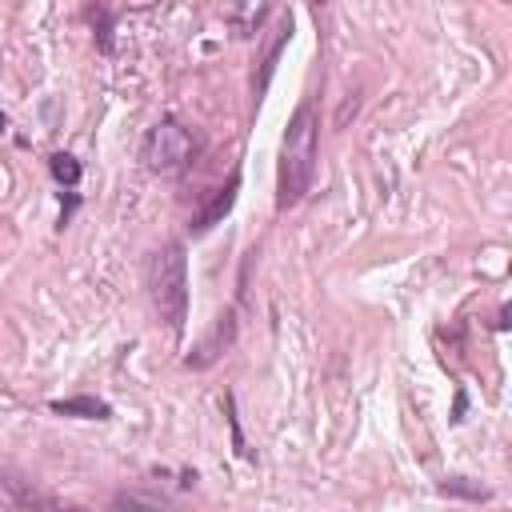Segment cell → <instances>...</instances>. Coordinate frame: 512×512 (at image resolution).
Returning <instances> with one entry per match:
<instances>
[{"instance_id": "obj_1", "label": "cell", "mask_w": 512, "mask_h": 512, "mask_svg": "<svg viewBox=\"0 0 512 512\" xmlns=\"http://www.w3.org/2000/svg\"><path fill=\"white\" fill-rule=\"evenodd\" d=\"M316 144H320V120L312 112V104L304 100L292 120L288 132L280 140V164H276V208H292L304 200V192L312 188L316 176Z\"/></svg>"}, {"instance_id": "obj_2", "label": "cell", "mask_w": 512, "mask_h": 512, "mask_svg": "<svg viewBox=\"0 0 512 512\" xmlns=\"http://www.w3.org/2000/svg\"><path fill=\"white\" fill-rule=\"evenodd\" d=\"M148 296L152 308L160 316V324L180 336L184 320H188V256L180 240H168L160 252H152L148 260Z\"/></svg>"}, {"instance_id": "obj_3", "label": "cell", "mask_w": 512, "mask_h": 512, "mask_svg": "<svg viewBox=\"0 0 512 512\" xmlns=\"http://www.w3.org/2000/svg\"><path fill=\"white\" fill-rule=\"evenodd\" d=\"M196 156V136L176 124V120H160L156 128H148L144 144H140V160L148 172H160V176H176L192 164Z\"/></svg>"}, {"instance_id": "obj_4", "label": "cell", "mask_w": 512, "mask_h": 512, "mask_svg": "<svg viewBox=\"0 0 512 512\" xmlns=\"http://www.w3.org/2000/svg\"><path fill=\"white\" fill-rule=\"evenodd\" d=\"M236 308H224L220 316H216V324H212V332L192 348V356H188V368H208V364H216L232 344H236Z\"/></svg>"}, {"instance_id": "obj_5", "label": "cell", "mask_w": 512, "mask_h": 512, "mask_svg": "<svg viewBox=\"0 0 512 512\" xmlns=\"http://www.w3.org/2000/svg\"><path fill=\"white\" fill-rule=\"evenodd\" d=\"M236 192H240V176L232 172V176H228V184H224V188H216V196H212V200H208V204H204V208L192 216V224H188V228H192V232H208L212 224H220V220L232 212Z\"/></svg>"}, {"instance_id": "obj_6", "label": "cell", "mask_w": 512, "mask_h": 512, "mask_svg": "<svg viewBox=\"0 0 512 512\" xmlns=\"http://www.w3.org/2000/svg\"><path fill=\"white\" fill-rule=\"evenodd\" d=\"M48 408H52V412H60V416H84V420H104V416H108V404H104V400H96V396L52 400Z\"/></svg>"}, {"instance_id": "obj_7", "label": "cell", "mask_w": 512, "mask_h": 512, "mask_svg": "<svg viewBox=\"0 0 512 512\" xmlns=\"http://www.w3.org/2000/svg\"><path fill=\"white\" fill-rule=\"evenodd\" d=\"M292 40V20L284 16L280 20V28H276V36H272V44H268V52H264V76H260V84H256V92H264L268 88V76H272V68H276V56H280V48Z\"/></svg>"}, {"instance_id": "obj_8", "label": "cell", "mask_w": 512, "mask_h": 512, "mask_svg": "<svg viewBox=\"0 0 512 512\" xmlns=\"http://www.w3.org/2000/svg\"><path fill=\"white\" fill-rule=\"evenodd\" d=\"M48 168H52V176H56L64 188H76V184H80V160H76V156L52 152V156H48Z\"/></svg>"}, {"instance_id": "obj_9", "label": "cell", "mask_w": 512, "mask_h": 512, "mask_svg": "<svg viewBox=\"0 0 512 512\" xmlns=\"http://www.w3.org/2000/svg\"><path fill=\"white\" fill-rule=\"evenodd\" d=\"M112 512H172V508L160 500L136 496V492H120V496H112Z\"/></svg>"}, {"instance_id": "obj_10", "label": "cell", "mask_w": 512, "mask_h": 512, "mask_svg": "<svg viewBox=\"0 0 512 512\" xmlns=\"http://www.w3.org/2000/svg\"><path fill=\"white\" fill-rule=\"evenodd\" d=\"M440 492H448V496H468V500H488V496H492L484 484H468L464 476H448V480L440 484Z\"/></svg>"}, {"instance_id": "obj_11", "label": "cell", "mask_w": 512, "mask_h": 512, "mask_svg": "<svg viewBox=\"0 0 512 512\" xmlns=\"http://www.w3.org/2000/svg\"><path fill=\"white\" fill-rule=\"evenodd\" d=\"M232 16V28H236V36H252L256 28H260V20L268 16V8L260 4V8H248V12H228Z\"/></svg>"}, {"instance_id": "obj_12", "label": "cell", "mask_w": 512, "mask_h": 512, "mask_svg": "<svg viewBox=\"0 0 512 512\" xmlns=\"http://www.w3.org/2000/svg\"><path fill=\"white\" fill-rule=\"evenodd\" d=\"M48 512H92V508H80V504H48Z\"/></svg>"}, {"instance_id": "obj_13", "label": "cell", "mask_w": 512, "mask_h": 512, "mask_svg": "<svg viewBox=\"0 0 512 512\" xmlns=\"http://www.w3.org/2000/svg\"><path fill=\"white\" fill-rule=\"evenodd\" d=\"M0 128H4V112H0Z\"/></svg>"}]
</instances>
